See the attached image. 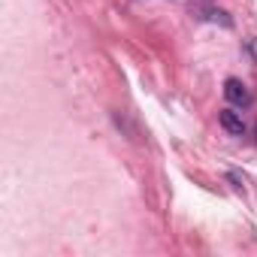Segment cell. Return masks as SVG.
<instances>
[{
  "label": "cell",
  "mask_w": 257,
  "mask_h": 257,
  "mask_svg": "<svg viewBox=\"0 0 257 257\" xmlns=\"http://www.w3.org/2000/svg\"><path fill=\"white\" fill-rule=\"evenodd\" d=\"M224 97L233 103V106H248L251 103V91L242 79H227L224 82Z\"/></svg>",
  "instance_id": "obj_1"
},
{
  "label": "cell",
  "mask_w": 257,
  "mask_h": 257,
  "mask_svg": "<svg viewBox=\"0 0 257 257\" xmlns=\"http://www.w3.org/2000/svg\"><path fill=\"white\" fill-rule=\"evenodd\" d=\"M200 19H206V22H221L224 28L233 25V19H230L227 13H221V10H200Z\"/></svg>",
  "instance_id": "obj_3"
},
{
  "label": "cell",
  "mask_w": 257,
  "mask_h": 257,
  "mask_svg": "<svg viewBox=\"0 0 257 257\" xmlns=\"http://www.w3.org/2000/svg\"><path fill=\"white\" fill-rule=\"evenodd\" d=\"M245 49H248V55L257 61V40H248V43H245Z\"/></svg>",
  "instance_id": "obj_4"
},
{
  "label": "cell",
  "mask_w": 257,
  "mask_h": 257,
  "mask_svg": "<svg viewBox=\"0 0 257 257\" xmlns=\"http://www.w3.org/2000/svg\"><path fill=\"white\" fill-rule=\"evenodd\" d=\"M218 121H221V127H224L230 137H242L245 134V121H242V115L236 109H221L218 112Z\"/></svg>",
  "instance_id": "obj_2"
}]
</instances>
